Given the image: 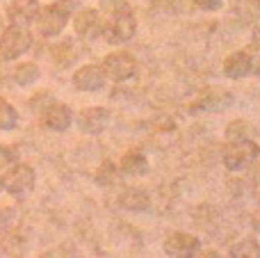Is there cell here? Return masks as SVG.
Returning <instances> with one entry per match:
<instances>
[{
  "mask_svg": "<svg viewBox=\"0 0 260 258\" xmlns=\"http://www.w3.org/2000/svg\"><path fill=\"white\" fill-rule=\"evenodd\" d=\"M76 7V0H59L55 5H48V7H41L39 14H37V27L44 37H55L64 30V25L69 23V16H71V9Z\"/></svg>",
  "mask_w": 260,
  "mask_h": 258,
  "instance_id": "1",
  "label": "cell"
},
{
  "mask_svg": "<svg viewBox=\"0 0 260 258\" xmlns=\"http://www.w3.org/2000/svg\"><path fill=\"white\" fill-rule=\"evenodd\" d=\"M135 32H137V18L128 5L110 14L108 25L103 27V37L110 44H126L135 37Z\"/></svg>",
  "mask_w": 260,
  "mask_h": 258,
  "instance_id": "2",
  "label": "cell"
},
{
  "mask_svg": "<svg viewBox=\"0 0 260 258\" xmlns=\"http://www.w3.org/2000/svg\"><path fill=\"white\" fill-rule=\"evenodd\" d=\"M258 155H260V146L249 137V140L229 142L221 160H224V167L229 169V172H242V169H247Z\"/></svg>",
  "mask_w": 260,
  "mask_h": 258,
  "instance_id": "3",
  "label": "cell"
},
{
  "mask_svg": "<svg viewBox=\"0 0 260 258\" xmlns=\"http://www.w3.org/2000/svg\"><path fill=\"white\" fill-rule=\"evenodd\" d=\"M32 46V35L23 25H9L0 37V55L5 59H16Z\"/></svg>",
  "mask_w": 260,
  "mask_h": 258,
  "instance_id": "4",
  "label": "cell"
},
{
  "mask_svg": "<svg viewBox=\"0 0 260 258\" xmlns=\"http://www.w3.org/2000/svg\"><path fill=\"white\" fill-rule=\"evenodd\" d=\"M101 67H103V71H105V78H110V80H114V82H126L135 76V71H137L135 57L128 53H123V50L110 53L108 57L103 59Z\"/></svg>",
  "mask_w": 260,
  "mask_h": 258,
  "instance_id": "5",
  "label": "cell"
},
{
  "mask_svg": "<svg viewBox=\"0 0 260 258\" xmlns=\"http://www.w3.org/2000/svg\"><path fill=\"white\" fill-rule=\"evenodd\" d=\"M32 187H35V169L30 165H16L3 178V190H7L12 197H25Z\"/></svg>",
  "mask_w": 260,
  "mask_h": 258,
  "instance_id": "6",
  "label": "cell"
},
{
  "mask_svg": "<svg viewBox=\"0 0 260 258\" xmlns=\"http://www.w3.org/2000/svg\"><path fill=\"white\" fill-rule=\"evenodd\" d=\"M162 249H165V254L171 256V258H189V256H197L199 254L201 242H199V238L192 236V233L176 231V233H171V236L165 240Z\"/></svg>",
  "mask_w": 260,
  "mask_h": 258,
  "instance_id": "7",
  "label": "cell"
},
{
  "mask_svg": "<svg viewBox=\"0 0 260 258\" xmlns=\"http://www.w3.org/2000/svg\"><path fill=\"white\" fill-rule=\"evenodd\" d=\"M73 85L80 91H101L105 87V71L103 67H96V64H87L80 67L73 73Z\"/></svg>",
  "mask_w": 260,
  "mask_h": 258,
  "instance_id": "8",
  "label": "cell"
},
{
  "mask_svg": "<svg viewBox=\"0 0 260 258\" xmlns=\"http://www.w3.org/2000/svg\"><path fill=\"white\" fill-rule=\"evenodd\" d=\"M73 27H76L78 37L87 41L103 35V23H101V16L96 9H80L76 14V18H73Z\"/></svg>",
  "mask_w": 260,
  "mask_h": 258,
  "instance_id": "9",
  "label": "cell"
},
{
  "mask_svg": "<svg viewBox=\"0 0 260 258\" xmlns=\"http://www.w3.org/2000/svg\"><path fill=\"white\" fill-rule=\"evenodd\" d=\"M233 103V94L224 89H210L201 96L199 101H194V105H189L192 112H221V110L231 108Z\"/></svg>",
  "mask_w": 260,
  "mask_h": 258,
  "instance_id": "10",
  "label": "cell"
},
{
  "mask_svg": "<svg viewBox=\"0 0 260 258\" xmlns=\"http://www.w3.org/2000/svg\"><path fill=\"white\" fill-rule=\"evenodd\" d=\"M110 123V112L105 108H85L78 114V126L87 135H101Z\"/></svg>",
  "mask_w": 260,
  "mask_h": 258,
  "instance_id": "11",
  "label": "cell"
},
{
  "mask_svg": "<svg viewBox=\"0 0 260 258\" xmlns=\"http://www.w3.org/2000/svg\"><path fill=\"white\" fill-rule=\"evenodd\" d=\"M39 3L37 0H14L7 7V18L14 23V25H27L37 18L39 14Z\"/></svg>",
  "mask_w": 260,
  "mask_h": 258,
  "instance_id": "12",
  "label": "cell"
},
{
  "mask_svg": "<svg viewBox=\"0 0 260 258\" xmlns=\"http://www.w3.org/2000/svg\"><path fill=\"white\" fill-rule=\"evenodd\" d=\"M119 206L128 213H146L151 208V197L142 187H126L119 195Z\"/></svg>",
  "mask_w": 260,
  "mask_h": 258,
  "instance_id": "13",
  "label": "cell"
},
{
  "mask_svg": "<svg viewBox=\"0 0 260 258\" xmlns=\"http://www.w3.org/2000/svg\"><path fill=\"white\" fill-rule=\"evenodd\" d=\"M224 73L226 78H233V80H242L251 73V55L247 50H238V53H231L224 59Z\"/></svg>",
  "mask_w": 260,
  "mask_h": 258,
  "instance_id": "14",
  "label": "cell"
},
{
  "mask_svg": "<svg viewBox=\"0 0 260 258\" xmlns=\"http://www.w3.org/2000/svg\"><path fill=\"white\" fill-rule=\"evenodd\" d=\"M44 121H46V126H48L50 131L62 133V131H67V128L71 126L73 112L69 110V105H64V103H50L48 110H46V114H44Z\"/></svg>",
  "mask_w": 260,
  "mask_h": 258,
  "instance_id": "15",
  "label": "cell"
},
{
  "mask_svg": "<svg viewBox=\"0 0 260 258\" xmlns=\"http://www.w3.org/2000/svg\"><path fill=\"white\" fill-rule=\"evenodd\" d=\"M121 172L126 176H146L148 174V160L139 151H130L121 160Z\"/></svg>",
  "mask_w": 260,
  "mask_h": 258,
  "instance_id": "16",
  "label": "cell"
},
{
  "mask_svg": "<svg viewBox=\"0 0 260 258\" xmlns=\"http://www.w3.org/2000/svg\"><path fill=\"white\" fill-rule=\"evenodd\" d=\"M231 256L233 258H260V245L253 238H244V240L235 242L231 247Z\"/></svg>",
  "mask_w": 260,
  "mask_h": 258,
  "instance_id": "17",
  "label": "cell"
},
{
  "mask_svg": "<svg viewBox=\"0 0 260 258\" xmlns=\"http://www.w3.org/2000/svg\"><path fill=\"white\" fill-rule=\"evenodd\" d=\"M53 57H55V62H59L62 67H67V64H71L73 59L78 57V50H76V44H73L71 39H67V41H62V44H57L53 48Z\"/></svg>",
  "mask_w": 260,
  "mask_h": 258,
  "instance_id": "18",
  "label": "cell"
},
{
  "mask_svg": "<svg viewBox=\"0 0 260 258\" xmlns=\"http://www.w3.org/2000/svg\"><path fill=\"white\" fill-rule=\"evenodd\" d=\"M37 78H39V69H37V64H32V62L21 64V67H16V71H14V80H16V85H21V87L32 85Z\"/></svg>",
  "mask_w": 260,
  "mask_h": 258,
  "instance_id": "19",
  "label": "cell"
},
{
  "mask_svg": "<svg viewBox=\"0 0 260 258\" xmlns=\"http://www.w3.org/2000/svg\"><path fill=\"white\" fill-rule=\"evenodd\" d=\"M251 137V126L244 121H240V119H235V121H231L229 126H226V140L229 142H240V140H249Z\"/></svg>",
  "mask_w": 260,
  "mask_h": 258,
  "instance_id": "20",
  "label": "cell"
},
{
  "mask_svg": "<svg viewBox=\"0 0 260 258\" xmlns=\"http://www.w3.org/2000/svg\"><path fill=\"white\" fill-rule=\"evenodd\" d=\"M18 123V114L7 101L0 99V131H12Z\"/></svg>",
  "mask_w": 260,
  "mask_h": 258,
  "instance_id": "21",
  "label": "cell"
},
{
  "mask_svg": "<svg viewBox=\"0 0 260 258\" xmlns=\"http://www.w3.org/2000/svg\"><path fill=\"white\" fill-rule=\"evenodd\" d=\"M114 181H117V167H114V163L105 160V163L101 165V169L96 172V183L105 187V185H112Z\"/></svg>",
  "mask_w": 260,
  "mask_h": 258,
  "instance_id": "22",
  "label": "cell"
},
{
  "mask_svg": "<svg viewBox=\"0 0 260 258\" xmlns=\"http://www.w3.org/2000/svg\"><path fill=\"white\" fill-rule=\"evenodd\" d=\"M194 7H199L201 12H217V9H221V5H224V0H192Z\"/></svg>",
  "mask_w": 260,
  "mask_h": 258,
  "instance_id": "23",
  "label": "cell"
},
{
  "mask_svg": "<svg viewBox=\"0 0 260 258\" xmlns=\"http://www.w3.org/2000/svg\"><path fill=\"white\" fill-rule=\"evenodd\" d=\"M16 160V153H14L9 146H5V144H0V169H5V167H9V165Z\"/></svg>",
  "mask_w": 260,
  "mask_h": 258,
  "instance_id": "24",
  "label": "cell"
},
{
  "mask_svg": "<svg viewBox=\"0 0 260 258\" xmlns=\"http://www.w3.org/2000/svg\"><path fill=\"white\" fill-rule=\"evenodd\" d=\"M99 5H101V9H103V12L112 14V12H117V9L126 7V0H99Z\"/></svg>",
  "mask_w": 260,
  "mask_h": 258,
  "instance_id": "25",
  "label": "cell"
},
{
  "mask_svg": "<svg viewBox=\"0 0 260 258\" xmlns=\"http://www.w3.org/2000/svg\"><path fill=\"white\" fill-rule=\"evenodd\" d=\"M251 73H256V76L260 78V50H258L256 57L251 55Z\"/></svg>",
  "mask_w": 260,
  "mask_h": 258,
  "instance_id": "26",
  "label": "cell"
},
{
  "mask_svg": "<svg viewBox=\"0 0 260 258\" xmlns=\"http://www.w3.org/2000/svg\"><path fill=\"white\" fill-rule=\"evenodd\" d=\"M251 46L256 50H260V25L256 27V30H253V37H251Z\"/></svg>",
  "mask_w": 260,
  "mask_h": 258,
  "instance_id": "27",
  "label": "cell"
},
{
  "mask_svg": "<svg viewBox=\"0 0 260 258\" xmlns=\"http://www.w3.org/2000/svg\"><path fill=\"white\" fill-rule=\"evenodd\" d=\"M251 227H253V231L260 233V208H258V213L253 215V219H251Z\"/></svg>",
  "mask_w": 260,
  "mask_h": 258,
  "instance_id": "28",
  "label": "cell"
},
{
  "mask_svg": "<svg viewBox=\"0 0 260 258\" xmlns=\"http://www.w3.org/2000/svg\"><path fill=\"white\" fill-rule=\"evenodd\" d=\"M0 78H3V69H0Z\"/></svg>",
  "mask_w": 260,
  "mask_h": 258,
  "instance_id": "29",
  "label": "cell"
},
{
  "mask_svg": "<svg viewBox=\"0 0 260 258\" xmlns=\"http://www.w3.org/2000/svg\"><path fill=\"white\" fill-rule=\"evenodd\" d=\"M0 190H3V181H0Z\"/></svg>",
  "mask_w": 260,
  "mask_h": 258,
  "instance_id": "30",
  "label": "cell"
}]
</instances>
